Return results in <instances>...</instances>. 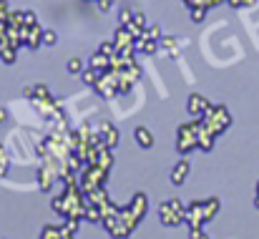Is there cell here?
<instances>
[{
  "label": "cell",
  "mask_w": 259,
  "mask_h": 239,
  "mask_svg": "<svg viewBox=\"0 0 259 239\" xmlns=\"http://www.w3.org/2000/svg\"><path fill=\"white\" fill-rule=\"evenodd\" d=\"M15 58H18V48H13V46H5V48L0 51V61H3L5 66H13V63H15Z\"/></svg>",
  "instance_id": "cell-18"
},
{
  "label": "cell",
  "mask_w": 259,
  "mask_h": 239,
  "mask_svg": "<svg viewBox=\"0 0 259 239\" xmlns=\"http://www.w3.org/2000/svg\"><path fill=\"white\" fill-rule=\"evenodd\" d=\"M186 3V8L191 10V8H211V0H184Z\"/></svg>",
  "instance_id": "cell-26"
},
{
  "label": "cell",
  "mask_w": 259,
  "mask_h": 239,
  "mask_svg": "<svg viewBox=\"0 0 259 239\" xmlns=\"http://www.w3.org/2000/svg\"><path fill=\"white\" fill-rule=\"evenodd\" d=\"M81 78H83V83H88V86H96V83H98V78H101V71H96V68L86 66V71L81 73Z\"/></svg>",
  "instance_id": "cell-20"
},
{
  "label": "cell",
  "mask_w": 259,
  "mask_h": 239,
  "mask_svg": "<svg viewBox=\"0 0 259 239\" xmlns=\"http://www.w3.org/2000/svg\"><path fill=\"white\" fill-rule=\"evenodd\" d=\"M103 98H116L118 93H121V86H118V76H116V71L113 68H108L106 73H101V78H98V83L93 86Z\"/></svg>",
  "instance_id": "cell-7"
},
{
  "label": "cell",
  "mask_w": 259,
  "mask_h": 239,
  "mask_svg": "<svg viewBox=\"0 0 259 239\" xmlns=\"http://www.w3.org/2000/svg\"><path fill=\"white\" fill-rule=\"evenodd\" d=\"M113 41H116V46H118V51H123V53H136V35L126 28V25H121L116 33H113Z\"/></svg>",
  "instance_id": "cell-9"
},
{
  "label": "cell",
  "mask_w": 259,
  "mask_h": 239,
  "mask_svg": "<svg viewBox=\"0 0 259 239\" xmlns=\"http://www.w3.org/2000/svg\"><path fill=\"white\" fill-rule=\"evenodd\" d=\"M211 108V103L201 96V93H191L189 96V103H186V111H189V116H194V118H201L206 111Z\"/></svg>",
  "instance_id": "cell-10"
},
{
  "label": "cell",
  "mask_w": 259,
  "mask_h": 239,
  "mask_svg": "<svg viewBox=\"0 0 259 239\" xmlns=\"http://www.w3.org/2000/svg\"><path fill=\"white\" fill-rule=\"evenodd\" d=\"M8 166H10V159H8V154H5V146H0V176L8 174Z\"/></svg>",
  "instance_id": "cell-24"
},
{
  "label": "cell",
  "mask_w": 259,
  "mask_h": 239,
  "mask_svg": "<svg viewBox=\"0 0 259 239\" xmlns=\"http://www.w3.org/2000/svg\"><path fill=\"white\" fill-rule=\"evenodd\" d=\"M63 237H66L63 227H56V224H46L43 232H40V239H63Z\"/></svg>",
  "instance_id": "cell-17"
},
{
  "label": "cell",
  "mask_w": 259,
  "mask_h": 239,
  "mask_svg": "<svg viewBox=\"0 0 259 239\" xmlns=\"http://www.w3.org/2000/svg\"><path fill=\"white\" fill-rule=\"evenodd\" d=\"M189 13H191V20H194V23H201V20L206 18V13H209V8H191Z\"/></svg>",
  "instance_id": "cell-22"
},
{
  "label": "cell",
  "mask_w": 259,
  "mask_h": 239,
  "mask_svg": "<svg viewBox=\"0 0 259 239\" xmlns=\"http://www.w3.org/2000/svg\"><path fill=\"white\" fill-rule=\"evenodd\" d=\"M96 3H98V10H103V13L111 10V5H113V0H96Z\"/></svg>",
  "instance_id": "cell-29"
},
{
  "label": "cell",
  "mask_w": 259,
  "mask_h": 239,
  "mask_svg": "<svg viewBox=\"0 0 259 239\" xmlns=\"http://www.w3.org/2000/svg\"><path fill=\"white\" fill-rule=\"evenodd\" d=\"M159 217H161V224L179 227L181 222H186V207L181 204V199H166L159 207Z\"/></svg>",
  "instance_id": "cell-6"
},
{
  "label": "cell",
  "mask_w": 259,
  "mask_h": 239,
  "mask_svg": "<svg viewBox=\"0 0 259 239\" xmlns=\"http://www.w3.org/2000/svg\"><path fill=\"white\" fill-rule=\"evenodd\" d=\"M217 214H219V199L217 196L199 199V202H191L186 207V224H189V229H204V224L211 222Z\"/></svg>",
  "instance_id": "cell-2"
},
{
  "label": "cell",
  "mask_w": 259,
  "mask_h": 239,
  "mask_svg": "<svg viewBox=\"0 0 259 239\" xmlns=\"http://www.w3.org/2000/svg\"><path fill=\"white\" fill-rule=\"evenodd\" d=\"M86 66H88V63H83L81 58H71L66 68H68V73H73V76H81V73L86 71Z\"/></svg>",
  "instance_id": "cell-19"
},
{
  "label": "cell",
  "mask_w": 259,
  "mask_h": 239,
  "mask_svg": "<svg viewBox=\"0 0 259 239\" xmlns=\"http://www.w3.org/2000/svg\"><path fill=\"white\" fill-rule=\"evenodd\" d=\"M96 134H98V139H101L108 149H113V146L118 144V131H116V126H113V124H101Z\"/></svg>",
  "instance_id": "cell-11"
},
{
  "label": "cell",
  "mask_w": 259,
  "mask_h": 239,
  "mask_svg": "<svg viewBox=\"0 0 259 239\" xmlns=\"http://www.w3.org/2000/svg\"><path fill=\"white\" fill-rule=\"evenodd\" d=\"M159 48H161V41H151V38H146V35L136 38V53H146V56H151V53H156Z\"/></svg>",
  "instance_id": "cell-14"
},
{
  "label": "cell",
  "mask_w": 259,
  "mask_h": 239,
  "mask_svg": "<svg viewBox=\"0 0 259 239\" xmlns=\"http://www.w3.org/2000/svg\"><path fill=\"white\" fill-rule=\"evenodd\" d=\"M189 171H191V164H189V159H179V161H176V166L171 169V176H169L174 186H181V184L186 181Z\"/></svg>",
  "instance_id": "cell-12"
},
{
  "label": "cell",
  "mask_w": 259,
  "mask_h": 239,
  "mask_svg": "<svg viewBox=\"0 0 259 239\" xmlns=\"http://www.w3.org/2000/svg\"><path fill=\"white\" fill-rule=\"evenodd\" d=\"M194 149H199V118H194L189 124H181L179 131H176V151L189 154Z\"/></svg>",
  "instance_id": "cell-4"
},
{
  "label": "cell",
  "mask_w": 259,
  "mask_h": 239,
  "mask_svg": "<svg viewBox=\"0 0 259 239\" xmlns=\"http://www.w3.org/2000/svg\"><path fill=\"white\" fill-rule=\"evenodd\" d=\"M134 20V10L131 8H121V25H128Z\"/></svg>",
  "instance_id": "cell-27"
},
{
  "label": "cell",
  "mask_w": 259,
  "mask_h": 239,
  "mask_svg": "<svg viewBox=\"0 0 259 239\" xmlns=\"http://www.w3.org/2000/svg\"><path fill=\"white\" fill-rule=\"evenodd\" d=\"M189 237H191V239H211L206 232H204V229H189Z\"/></svg>",
  "instance_id": "cell-28"
},
{
  "label": "cell",
  "mask_w": 259,
  "mask_h": 239,
  "mask_svg": "<svg viewBox=\"0 0 259 239\" xmlns=\"http://www.w3.org/2000/svg\"><path fill=\"white\" fill-rule=\"evenodd\" d=\"M144 35H146V38H151V41H161V38H164V33H161V28H159V25H149Z\"/></svg>",
  "instance_id": "cell-23"
},
{
  "label": "cell",
  "mask_w": 259,
  "mask_h": 239,
  "mask_svg": "<svg viewBox=\"0 0 259 239\" xmlns=\"http://www.w3.org/2000/svg\"><path fill=\"white\" fill-rule=\"evenodd\" d=\"M43 33H46V28L43 25H25L23 30H20V41H23V46H28V48H38V46H43Z\"/></svg>",
  "instance_id": "cell-8"
},
{
  "label": "cell",
  "mask_w": 259,
  "mask_h": 239,
  "mask_svg": "<svg viewBox=\"0 0 259 239\" xmlns=\"http://www.w3.org/2000/svg\"><path fill=\"white\" fill-rule=\"evenodd\" d=\"M106 181H108V171L96 166V164H86V169L78 171V184H81L83 191H93L98 186H106Z\"/></svg>",
  "instance_id": "cell-5"
},
{
  "label": "cell",
  "mask_w": 259,
  "mask_h": 239,
  "mask_svg": "<svg viewBox=\"0 0 259 239\" xmlns=\"http://www.w3.org/2000/svg\"><path fill=\"white\" fill-rule=\"evenodd\" d=\"M254 204H257V209H259V184H257V199H254Z\"/></svg>",
  "instance_id": "cell-31"
},
{
  "label": "cell",
  "mask_w": 259,
  "mask_h": 239,
  "mask_svg": "<svg viewBox=\"0 0 259 239\" xmlns=\"http://www.w3.org/2000/svg\"><path fill=\"white\" fill-rule=\"evenodd\" d=\"M56 41H58L56 30H53V28H46V33H43V43H46V46H56Z\"/></svg>",
  "instance_id": "cell-25"
},
{
  "label": "cell",
  "mask_w": 259,
  "mask_h": 239,
  "mask_svg": "<svg viewBox=\"0 0 259 239\" xmlns=\"http://www.w3.org/2000/svg\"><path fill=\"white\" fill-rule=\"evenodd\" d=\"M201 121H204V126H206L214 136H222V134L232 126V113L227 111V106L217 103V106H211V108L201 116Z\"/></svg>",
  "instance_id": "cell-3"
},
{
  "label": "cell",
  "mask_w": 259,
  "mask_h": 239,
  "mask_svg": "<svg viewBox=\"0 0 259 239\" xmlns=\"http://www.w3.org/2000/svg\"><path fill=\"white\" fill-rule=\"evenodd\" d=\"M0 121H5V108H0Z\"/></svg>",
  "instance_id": "cell-30"
},
{
  "label": "cell",
  "mask_w": 259,
  "mask_h": 239,
  "mask_svg": "<svg viewBox=\"0 0 259 239\" xmlns=\"http://www.w3.org/2000/svg\"><path fill=\"white\" fill-rule=\"evenodd\" d=\"M146 212H149V196H146L144 191H139L126 207H121L118 217L106 219L103 227L108 229V234L113 239H126V237H131V232H134V229L139 227V222L146 217Z\"/></svg>",
  "instance_id": "cell-1"
},
{
  "label": "cell",
  "mask_w": 259,
  "mask_h": 239,
  "mask_svg": "<svg viewBox=\"0 0 259 239\" xmlns=\"http://www.w3.org/2000/svg\"><path fill=\"white\" fill-rule=\"evenodd\" d=\"M88 66H91V68H96V71H101V73H106V71L111 68V58H108V56H103L101 51H96V53L91 56Z\"/></svg>",
  "instance_id": "cell-16"
},
{
  "label": "cell",
  "mask_w": 259,
  "mask_h": 239,
  "mask_svg": "<svg viewBox=\"0 0 259 239\" xmlns=\"http://www.w3.org/2000/svg\"><path fill=\"white\" fill-rule=\"evenodd\" d=\"M98 51H101L103 56H108V58H113V56L118 53V46H116V41H103V43L98 46Z\"/></svg>",
  "instance_id": "cell-21"
},
{
  "label": "cell",
  "mask_w": 259,
  "mask_h": 239,
  "mask_svg": "<svg viewBox=\"0 0 259 239\" xmlns=\"http://www.w3.org/2000/svg\"><path fill=\"white\" fill-rule=\"evenodd\" d=\"M134 139H136V144H139L141 149H151V146H154V134H151L146 126H136Z\"/></svg>",
  "instance_id": "cell-15"
},
{
  "label": "cell",
  "mask_w": 259,
  "mask_h": 239,
  "mask_svg": "<svg viewBox=\"0 0 259 239\" xmlns=\"http://www.w3.org/2000/svg\"><path fill=\"white\" fill-rule=\"evenodd\" d=\"M214 139H217V136H214V134L204 126V121L199 118V149H201V151H211V149H214Z\"/></svg>",
  "instance_id": "cell-13"
},
{
  "label": "cell",
  "mask_w": 259,
  "mask_h": 239,
  "mask_svg": "<svg viewBox=\"0 0 259 239\" xmlns=\"http://www.w3.org/2000/svg\"><path fill=\"white\" fill-rule=\"evenodd\" d=\"M63 239H76V237H73V234H66V237H63Z\"/></svg>",
  "instance_id": "cell-32"
}]
</instances>
